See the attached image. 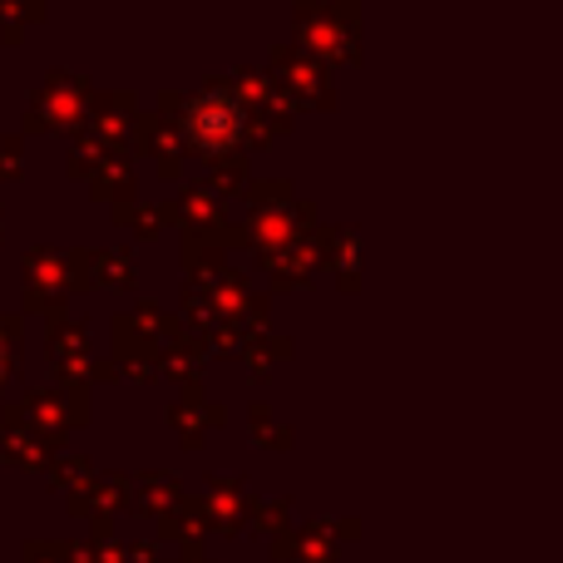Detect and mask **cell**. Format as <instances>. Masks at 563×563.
<instances>
[{"label":"cell","mask_w":563,"mask_h":563,"mask_svg":"<svg viewBox=\"0 0 563 563\" xmlns=\"http://www.w3.org/2000/svg\"><path fill=\"white\" fill-rule=\"evenodd\" d=\"M188 134H194L198 148H228L243 134V104L228 89H208L188 104Z\"/></svg>","instance_id":"6da1fadb"},{"label":"cell","mask_w":563,"mask_h":563,"mask_svg":"<svg viewBox=\"0 0 563 563\" xmlns=\"http://www.w3.org/2000/svg\"><path fill=\"white\" fill-rule=\"evenodd\" d=\"M0 371H5V351H0Z\"/></svg>","instance_id":"7a4b0ae2"}]
</instances>
